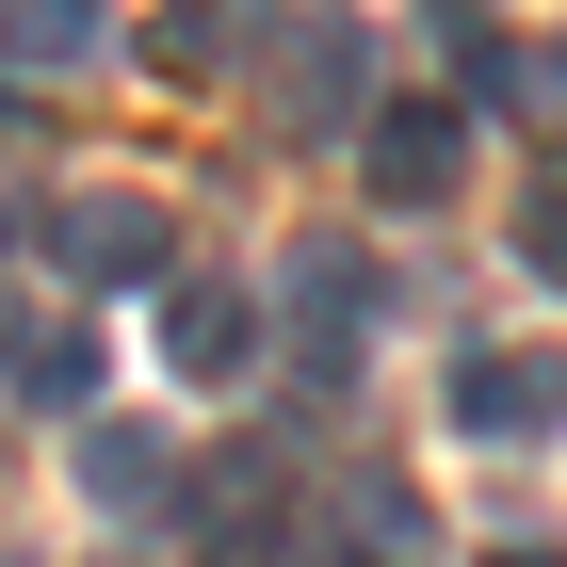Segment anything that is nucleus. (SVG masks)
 <instances>
[{"instance_id":"f257e3e1","label":"nucleus","mask_w":567,"mask_h":567,"mask_svg":"<svg viewBox=\"0 0 567 567\" xmlns=\"http://www.w3.org/2000/svg\"><path fill=\"white\" fill-rule=\"evenodd\" d=\"M260 114H276L292 146H357V131H373V33H357V17H276Z\"/></svg>"},{"instance_id":"9b49d317","label":"nucleus","mask_w":567,"mask_h":567,"mask_svg":"<svg viewBox=\"0 0 567 567\" xmlns=\"http://www.w3.org/2000/svg\"><path fill=\"white\" fill-rule=\"evenodd\" d=\"M97 49V0H0V65H82Z\"/></svg>"},{"instance_id":"423d86ee","label":"nucleus","mask_w":567,"mask_h":567,"mask_svg":"<svg viewBox=\"0 0 567 567\" xmlns=\"http://www.w3.org/2000/svg\"><path fill=\"white\" fill-rule=\"evenodd\" d=\"M163 373H195V390L260 373V292H212V276H178V292H163Z\"/></svg>"},{"instance_id":"7ed1b4c3","label":"nucleus","mask_w":567,"mask_h":567,"mask_svg":"<svg viewBox=\"0 0 567 567\" xmlns=\"http://www.w3.org/2000/svg\"><path fill=\"white\" fill-rule=\"evenodd\" d=\"M357 178H373L390 212H437V195L471 178V97H373V131H357Z\"/></svg>"},{"instance_id":"0eeeda50","label":"nucleus","mask_w":567,"mask_h":567,"mask_svg":"<svg viewBox=\"0 0 567 567\" xmlns=\"http://www.w3.org/2000/svg\"><path fill=\"white\" fill-rule=\"evenodd\" d=\"M324 567H437V519L405 471H357L341 486V535H324Z\"/></svg>"},{"instance_id":"39448f33","label":"nucleus","mask_w":567,"mask_h":567,"mask_svg":"<svg viewBox=\"0 0 567 567\" xmlns=\"http://www.w3.org/2000/svg\"><path fill=\"white\" fill-rule=\"evenodd\" d=\"M357 324H373V260H357V244H292V341H308L324 390L357 373Z\"/></svg>"},{"instance_id":"ddd939ff","label":"nucleus","mask_w":567,"mask_h":567,"mask_svg":"<svg viewBox=\"0 0 567 567\" xmlns=\"http://www.w3.org/2000/svg\"><path fill=\"white\" fill-rule=\"evenodd\" d=\"M503 567H567V551H503Z\"/></svg>"},{"instance_id":"f8f14e48","label":"nucleus","mask_w":567,"mask_h":567,"mask_svg":"<svg viewBox=\"0 0 567 567\" xmlns=\"http://www.w3.org/2000/svg\"><path fill=\"white\" fill-rule=\"evenodd\" d=\"M519 260L567 276V163H535V195H519Z\"/></svg>"},{"instance_id":"f03ea898","label":"nucleus","mask_w":567,"mask_h":567,"mask_svg":"<svg viewBox=\"0 0 567 567\" xmlns=\"http://www.w3.org/2000/svg\"><path fill=\"white\" fill-rule=\"evenodd\" d=\"M49 260L97 276V292H146V276L178 260V212L163 195H114V178H82V195H49Z\"/></svg>"},{"instance_id":"6e6552de","label":"nucleus","mask_w":567,"mask_h":567,"mask_svg":"<svg viewBox=\"0 0 567 567\" xmlns=\"http://www.w3.org/2000/svg\"><path fill=\"white\" fill-rule=\"evenodd\" d=\"M82 503H97L114 535H131V519H163V503H178V454H163L146 422H97V437H82Z\"/></svg>"},{"instance_id":"9d476101","label":"nucleus","mask_w":567,"mask_h":567,"mask_svg":"<svg viewBox=\"0 0 567 567\" xmlns=\"http://www.w3.org/2000/svg\"><path fill=\"white\" fill-rule=\"evenodd\" d=\"M437 33H454V97H471V114H535V97L567 82L551 49H519V33H486V17H437Z\"/></svg>"},{"instance_id":"4468645a","label":"nucleus","mask_w":567,"mask_h":567,"mask_svg":"<svg viewBox=\"0 0 567 567\" xmlns=\"http://www.w3.org/2000/svg\"><path fill=\"white\" fill-rule=\"evenodd\" d=\"M0 244H17V212H0Z\"/></svg>"},{"instance_id":"1a4fd4ad","label":"nucleus","mask_w":567,"mask_h":567,"mask_svg":"<svg viewBox=\"0 0 567 567\" xmlns=\"http://www.w3.org/2000/svg\"><path fill=\"white\" fill-rule=\"evenodd\" d=\"M0 390H17V405H97V341H82V324L0 308Z\"/></svg>"},{"instance_id":"20e7f679","label":"nucleus","mask_w":567,"mask_h":567,"mask_svg":"<svg viewBox=\"0 0 567 567\" xmlns=\"http://www.w3.org/2000/svg\"><path fill=\"white\" fill-rule=\"evenodd\" d=\"M454 422L471 437H551L567 422V357L551 341H471L454 357Z\"/></svg>"}]
</instances>
